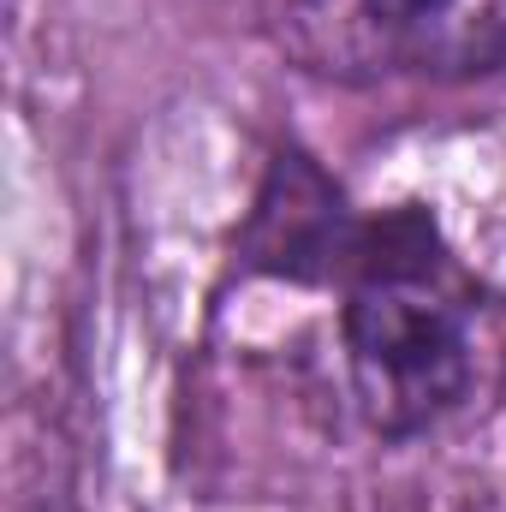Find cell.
Returning a JSON list of instances; mask_svg holds the SVG:
<instances>
[{
	"label": "cell",
	"mask_w": 506,
	"mask_h": 512,
	"mask_svg": "<svg viewBox=\"0 0 506 512\" xmlns=\"http://www.w3.org/2000/svg\"><path fill=\"white\" fill-rule=\"evenodd\" d=\"M364 215L304 149H274L251 209L239 221V268L286 286H340Z\"/></svg>",
	"instance_id": "3957f363"
},
{
	"label": "cell",
	"mask_w": 506,
	"mask_h": 512,
	"mask_svg": "<svg viewBox=\"0 0 506 512\" xmlns=\"http://www.w3.org/2000/svg\"><path fill=\"white\" fill-rule=\"evenodd\" d=\"M340 298L352 399L381 441H411L465 405L477 382V286L429 209L364 215Z\"/></svg>",
	"instance_id": "6da1fadb"
},
{
	"label": "cell",
	"mask_w": 506,
	"mask_h": 512,
	"mask_svg": "<svg viewBox=\"0 0 506 512\" xmlns=\"http://www.w3.org/2000/svg\"><path fill=\"white\" fill-rule=\"evenodd\" d=\"M286 48L340 84L506 72V0H286Z\"/></svg>",
	"instance_id": "7a4b0ae2"
}]
</instances>
